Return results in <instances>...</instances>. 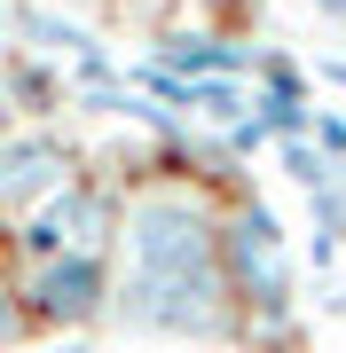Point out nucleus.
I'll return each mask as SVG.
<instances>
[{
    "mask_svg": "<svg viewBox=\"0 0 346 353\" xmlns=\"http://www.w3.org/2000/svg\"><path fill=\"white\" fill-rule=\"evenodd\" d=\"M126 243H134V275H220L213 267V220L205 204L189 196H142L134 220H126Z\"/></svg>",
    "mask_w": 346,
    "mask_h": 353,
    "instance_id": "nucleus-1",
    "label": "nucleus"
},
{
    "mask_svg": "<svg viewBox=\"0 0 346 353\" xmlns=\"http://www.w3.org/2000/svg\"><path fill=\"white\" fill-rule=\"evenodd\" d=\"M229 275L252 290L268 314H283V299H291V283H283V228L268 204H244L229 220Z\"/></svg>",
    "mask_w": 346,
    "mask_h": 353,
    "instance_id": "nucleus-2",
    "label": "nucleus"
},
{
    "mask_svg": "<svg viewBox=\"0 0 346 353\" xmlns=\"http://www.w3.org/2000/svg\"><path fill=\"white\" fill-rule=\"evenodd\" d=\"M134 322H166V330H213L220 322V275H134L126 290Z\"/></svg>",
    "mask_w": 346,
    "mask_h": 353,
    "instance_id": "nucleus-3",
    "label": "nucleus"
},
{
    "mask_svg": "<svg viewBox=\"0 0 346 353\" xmlns=\"http://www.w3.org/2000/svg\"><path fill=\"white\" fill-rule=\"evenodd\" d=\"M71 157L55 150L48 134H24V141H0V204H48L64 189Z\"/></svg>",
    "mask_w": 346,
    "mask_h": 353,
    "instance_id": "nucleus-4",
    "label": "nucleus"
},
{
    "mask_svg": "<svg viewBox=\"0 0 346 353\" xmlns=\"http://www.w3.org/2000/svg\"><path fill=\"white\" fill-rule=\"evenodd\" d=\"M110 212H103V196L95 189H55L48 196V212H32V228H24V243H32V259H55L64 243H95V228H103Z\"/></svg>",
    "mask_w": 346,
    "mask_h": 353,
    "instance_id": "nucleus-5",
    "label": "nucleus"
},
{
    "mask_svg": "<svg viewBox=\"0 0 346 353\" xmlns=\"http://www.w3.org/2000/svg\"><path fill=\"white\" fill-rule=\"evenodd\" d=\"M150 63L173 71V79H244L252 71V48H236V39H220V32H166Z\"/></svg>",
    "mask_w": 346,
    "mask_h": 353,
    "instance_id": "nucleus-6",
    "label": "nucleus"
},
{
    "mask_svg": "<svg viewBox=\"0 0 346 353\" xmlns=\"http://www.w3.org/2000/svg\"><path fill=\"white\" fill-rule=\"evenodd\" d=\"M32 299H39V314H87L95 299H103V267H95L87 252H55L48 267H39V283H32Z\"/></svg>",
    "mask_w": 346,
    "mask_h": 353,
    "instance_id": "nucleus-7",
    "label": "nucleus"
},
{
    "mask_svg": "<svg viewBox=\"0 0 346 353\" xmlns=\"http://www.w3.org/2000/svg\"><path fill=\"white\" fill-rule=\"evenodd\" d=\"M283 173H291L299 189H323V181H331V157H323L307 134H283Z\"/></svg>",
    "mask_w": 346,
    "mask_h": 353,
    "instance_id": "nucleus-8",
    "label": "nucleus"
},
{
    "mask_svg": "<svg viewBox=\"0 0 346 353\" xmlns=\"http://www.w3.org/2000/svg\"><path fill=\"white\" fill-rule=\"evenodd\" d=\"M315 16H331V24H346V0H307Z\"/></svg>",
    "mask_w": 346,
    "mask_h": 353,
    "instance_id": "nucleus-9",
    "label": "nucleus"
},
{
    "mask_svg": "<svg viewBox=\"0 0 346 353\" xmlns=\"http://www.w3.org/2000/svg\"><path fill=\"white\" fill-rule=\"evenodd\" d=\"M8 330H16V306H8V290H0V338H8Z\"/></svg>",
    "mask_w": 346,
    "mask_h": 353,
    "instance_id": "nucleus-10",
    "label": "nucleus"
},
{
    "mask_svg": "<svg viewBox=\"0 0 346 353\" xmlns=\"http://www.w3.org/2000/svg\"><path fill=\"white\" fill-rule=\"evenodd\" d=\"M0 141H8V94H0Z\"/></svg>",
    "mask_w": 346,
    "mask_h": 353,
    "instance_id": "nucleus-11",
    "label": "nucleus"
},
{
    "mask_svg": "<svg viewBox=\"0 0 346 353\" xmlns=\"http://www.w3.org/2000/svg\"><path fill=\"white\" fill-rule=\"evenodd\" d=\"M197 8H229V0H197Z\"/></svg>",
    "mask_w": 346,
    "mask_h": 353,
    "instance_id": "nucleus-12",
    "label": "nucleus"
}]
</instances>
